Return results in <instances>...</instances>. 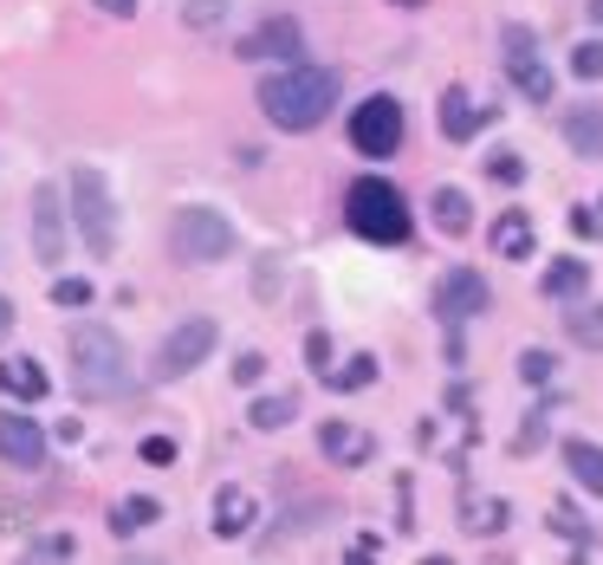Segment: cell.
<instances>
[{"label":"cell","instance_id":"cell-37","mask_svg":"<svg viewBox=\"0 0 603 565\" xmlns=\"http://www.w3.org/2000/svg\"><path fill=\"white\" fill-rule=\"evenodd\" d=\"M571 228H578L584 241H598V234H603V209H578V214H571Z\"/></svg>","mask_w":603,"mask_h":565},{"label":"cell","instance_id":"cell-28","mask_svg":"<svg viewBox=\"0 0 603 565\" xmlns=\"http://www.w3.org/2000/svg\"><path fill=\"white\" fill-rule=\"evenodd\" d=\"M565 332H571V339H578L584 352H603V312H598V306L571 312V319H565Z\"/></svg>","mask_w":603,"mask_h":565},{"label":"cell","instance_id":"cell-35","mask_svg":"<svg viewBox=\"0 0 603 565\" xmlns=\"http://www.w3.org/2000/svg\"><path fill=\"white\" fill-rule=\"evenodd\" d=\"M551 370H558V364H551L545 352H526V357H520V377H526V384H551Z\"/></svg>","mask_w":603,"mask_h":565},{"label":"cell","instance_id":"cell-29","mask_svg":"<svg viewBox=\"0 0 603 565\" xmlns=\"http://www.w3.org/2000/svg\"><path fill=\"white\" fill-rule=\"evenodd\" d=\"M487 176H493V182H506V189H520V182H526V156L493 149V156H487Z\"/></svg>","mask_w":603,"mask_h":565},{"label":"cell","instance_id":"cell-41","mask_svg":"<svg viewBox=\"0 0 603 565\" xmlns=\"http://www.w3.org/2000/svg\"><path fill=\"white\" fill-rule=\"evenodd\" d=\"M591 20H598V26H603V0H591Z\"/></svg>","mask_w":603,"mask_h":565},{"label":"cell","instance_id":"cell-34","mask_svg":"<svg viewBox=\"0 0 603 565\" xmlns=\"http://www.w3.org/2000/svg\"><path fill=\"white\" fill-rule=\"evenodd\" d=\"M260 377H267V357H260V352H241V357H234V384H247V390H254Z\"/></svg>","mask_w":603,"mask_h":565},{"label":"cell","instance_id":"cell-3","mask_svg":"<svg viewBox=\"0 0 603 565\" xmlns=\"http://www.w3.org/2000/svg\"><path fill=\"white\" fill-rule=\"evenodd\" d=\"M344 221L364 241H377V247H402L409 241V202H402L397 182H383V176H357L344 189Z\"/></svg>","mask_w":603,"mask_h":565},{"label":"cell","instance_id":"cell-18","mask_svg":"<svg viewBox=\"0 0 603 565\" xmlns=\"http://www.w3.org/2000/svg\"><path fill=\"white\" fill-rule=\"evenodd\" d=\"M487 241H493L500 261H526V254H533V221H526V209H506L500 221H493Z\"/></svg>","mask_w":603,"mask_h":565},{"label":"cell","instance_id":"cell-8","mask_svg":"<svg viewBox=\"0 0 603 565\" xmlns=\"http://www.w3.org/2000/svg\"><path fill=\"white\" fill-rule=\"evenodd\" d=\"M208 352H214V319H182V325L163 339V352H156V377H163V384H169V377H189Z\"/></svg>","mask_w":603,"mask_h":565},{"label":"cell","instance_id":"cell-24","mask_svg":"<svg viewBox=\"0 0 603 565\" xmlns=\"http://www.w3.org/2000/svg\"><path fill=\"white\" fill-rule=\"evenodd\" d=\"M325 384H332V390H370V384H377V357L370 352L344 357L337 370H325Z\"/></svg>","mask_w":603,"mask_h":565},{"label":"cell","instance_id":"cell-42","mask_svg":"<svg viewBox=\"0 0 603 565\" xmlns=\"http://www.w3.org/2000/svg\"><path fill=\"white\" fill-rule=\"evenodd\" d=\"M397 7H422V0H397Z\"/></svg>","mask_w":603,"mask_h":565},{"label":"cell","instance_id":"cell-25","mask_svg":"<svg viewBox=\"0 0 603 565\" xmlns=\"http://www.w3.org/2000/svg\"><path fill=\"white\" fill-rule=\"evenodd\" d=\"M292 417H299V397H292V390H279V397H260V403L247 410V423H254V429H286Z\"/></svg>","mask_w":603,"mask_h":565},{"label":"cell","instance_id":"cell-21","mask_svg":"<svg viewBox=\"0 0 603 565\" xmlns=\"http://www.w3.org/2000/svg\"><path fill=\"white\" fill-rule=\"evenodd\" d=\"M461 527H468L473 540H493V533H506V500L473 495L468 507H461Z\"/></svg>","mask_w":603,"mask_h":565},{"label":"cell","instance_id":"cell-16","mask_svg":"<svg viewBox=\"0 0 603 565\" xmlns=\"http://www.w3.org/2000/svg\"><path fill=\"white\" fill-rule=\"evenodd\" d=\"M254 520H260V500L247 495V488H221V495H214V533H221V540L254 533Z\"/></svg>","mask_w":603,"mask_h":565},{"label":"cell","instance_id":"cell-4","mask_svg":"<svg viewBox=\"0 0 603 565\" xmlns=\"http://www.w3.org/2000/svg\"><path fill=\"white\" fill-rule=\"evenodd\" d=\"M66 189H71V221H78L85 247H91L98 261H111V254H118V209H111V182H104V169L78 163Z\"/></svg>","mask_w":603,"mask_h":565},{"label":"cell","instance_id":"cell-15","mask_svg":"<svg viewBox=\"0 0 603 565\" xmlns=\"http://www.w3.org/2000/svg\"><path fill=\"white\" fill-rule=\"evenodd\" d=\"M487 118H493V111H480V104H473L461 85H448V91H442V111H435V124H442V137H448V143L473 137V131H480Z\"/></svg>","mask_w":603,"mask_h":565},{"label":"cell","instance_id":"cell-14","mask_svg":"<svg viewBox=\"0 0 603 565\" xmlns=\"http://www.w3.org/2000/svg\"><path fill=\"white\" fill-rule=\"evenodd\" d=\"M558 131H565V143H571L578 156L603 163V104H571V111H558Z\"/></svg>","mask_w":603,"mask_h":565},{"label":"cell","instance_id":"cell-36","mask_svg":"<svg viewBox=\"0 0 603 565\" xmlns=\"http://www.w3.org/2000/svg\"><path fill=\"white\" fill-rule=\"evenodd\" d=\"M143 462H156V468L176 462V442H169V435H149V442H143Z\"/></svg>","mask_w":603,"mask_h":565},{"label":"cell","instance_id":"cell-30","mask_svg":"<svg viewBox=\"0 0 603 565\" xmlns=\"http://www.w3.org/2000/svg\"><path fill=\"white\" fill-rule=\"evenodd\" d=\"M221 13H227V0H189V7H182V20H189L196 33H208V26H221Z\"/></svg>","mask_w":603,"mask_h":565},{"label":"cell","instance_id":"cell-10","mask_svg":"<svg viewBox=\"0 0 603 565\" xmlns=\"http://www.w3.org/2000/svg\"><path fill=\"white\" fill-rule=\"evenodd\" d=\"M487 306H493V292H487V280L473 267H448V280L435 286V312L442 319H480Z\"/></svg>","mask_w":603,"mask_h":565},{"label":"cell","instance_id":"cell-32","mask_svg":"<svg viewBox=\"0 0 603 565\" xmlns=\"http://www.w3.org/2000/svg\"><path fill=\"white\" fill-rule=\"evenodd\" d=\"M53 299H59V306H66V312H78V306H91V280H53Z\"/></svg>","mask_w":603,"mask_h":565},{"label":"cell","instance_id":"cell-1","mask_svg":"<svg viewBox=\"0 0 603 565\" xmlns=\"http://www.w3.org/2000/svg\"><path fill=\"white\" fill-rule=\"evenodd\" d=\"M337 104V71L332 66H286L260 85V111L272 131H319Z\"/></svg>","mask_w":603,"mask_h":565},{"label":"cell","instance_id":"cell-12","mask_svg":"<svg viewBox=\"0 0 603 565\" xmlns=\"http://www.w3.org/2000/svg\"><path fill=\"white\" fill-rule=\"evenodd\" d=\"M319 448H325L332 468H364V462L377 455V442H370V429L364 423H325L319 429Z\"/></svg>","mask_w":603,"mask_h":565},{"label":"cell","instance_id":"cell-13","mask_svg":"<svg viewBox=\"0 0 603 565\" xmlns=\"http://www.w3.org/2000/svg\"><path fill=\"white\" fill-rule=\"evenodd\" d=\"M299 46H305L299 20H267L260 33L241 40V59H299Z\"/></svg>","mask_w":603,"mask_h":565},{"label":"cell","instance_id":"cell-38","mask_svg":"<svg viewBox=\"0 0 603 565\" xmlns=\"http://www.w3.org/2000/svg\"><path fill=\"white\" fill-rule=\"evenodd\" d=\"M305 357H312V364H332V339H325V332H312V339H305Z\"/></svg>","mask_w":603,"mask_h":565},{"label":"cell","instance_id":"cell-27","mask_svg":"<svg viewBox=\"0 0 603 565\" xmlns=\"http://www.w3.org/2000/svg\"><path fill=\"white\" fill-rule=\"evenodd\" d=\"M305 520H325V507H299V513H292V507H286V513H279V527H272L267 540H260V546H286V540H299V533H305Z\"/></svg>","mask_w":603,"mask_h":565},{"label":"cell","instance_id":"cell-20","mask_svg":"<svg viewBox=\"0 0 603 565\" xmlns=\"http://www.w3.org/2000/svg\"><path fill=\"white\" fill-rule=\"evenodd\" d=\"M156 520H163V507H156L149 495H131V500H118V507H111V533H118V540H131V533L156 527Z\"/></svg>","mask_w":603,"mask_h":565},{"label":"cell","instance_id":"cell-33","mask_svg":"<svg viewBox=\"0 0 603 565\" xmlns=\"http://www.w3.org/2000/svg\"><path fill=\"white\" fill-rule=\"evenodd\" d=\"M71 540L66 533H46V540H26V560H66Z\"/></svg>","mask_w":603,"mask_h":565},{"label":"cell","instance_id":"cell-17","mask_svg":"<svg viewBox=\"0 0 603 565\" xmlns=\"http://www.w3.org/2000/svg\"><path fill=\"white\" fill-rule=\"evenodd\" d=\"M0 390L20 397V403H40L53 390V377L40 370V357H0Z\"/></svg>","mask_w":603,"mask_h":565},{"label":"cell","instance_id":"cell-6","mask_svg":"<svg viewBox=\"0 0 603 565\" xmlns=\"http://www.w3.org/2000/svg\"><path fill=\"white\" fill-rule=\"evenodd\" d=\"M350 143L364 149V156H397L402 143V104L390 91H377V98H364L357 111H350Z\"/></svg>","mask_w":603,"mask_h":565},{"label":"cell","instance_id":"cell-19","mask_svg":"<svg viewBox=\"0 0 603 565\" xmlns=\"http://www.w3.org/2000/svg\"><path fill=\"white\" fill-rule=\"evenodd\" d=\"M565 475H571L584 495H603V448L598 442H565Z\"/></svg>","mask_w":603,"mask_h":565},{"label":"cell","instance_id":"cell-39","mask_svg":"<svg viewBox=\"0 0 603 565\" xmlns=\"http://www.w3.org/2000/svg\"><path fill=\"white\" fill-rule=\"evenodd\" d=\"M104 13H136V0H98Z\"/></svg>","mask_w":603,"mask_h":565},{"label":"cell","instance_id":"cell-31","mask_svg":"<svg viewBox=\"0 0 603 565\" xmlns=\"http://www.w3.org/2000/svg\"><path fill=\"white\" fill-rule=\"evenodd\" d=\"M571 71H578V78H603V40H584V46L571 53Z\"/></svg>","mask_w":603,"mask_h":565},{"label":"cell","instance_id":"cell-26","mask_svg":"<svg viewBox=\"0 0 603 565\" xmlns=\"http://www.w3.org/2000/svg\"><path fill=\"white\" fill-rule=\"evenodd\" d=\"M545 520H551V533H558V540H571V546H591V527H584V513H578L571 500H551V513H545Z\"/></svg>","mask_w":603,"mask_h":565},{"label":"cell","instance_id":"cell-11","mask_svg":"<svg viewBox=\"0 0 603 565\" xmlns=\"http://www.w3.org/2000/svg\"><path fill=\"white\" fill-rule=\"evenodd\" d=\"M0 455L13 468H40L46 462V429L33 423L26 410H0Z\"/></svg>","mask_w":603,"mask_h":565},{"label":"cell","instance_id":"cell-5","mask_svg":"<svg viewBox=\"0 0 603 565\" xmlns=\"http://www.w3.org/2000/svg\"><path fill=\"white\" fill-rule=\"evenodd\" d=\"M234 247H241V234H234V221L221 209H182L176 228H169V254L189 261V267H214V261H227Z\"/></svg>","mask_w":603,"mask_h":565},{"label":"cell","instance_id":"cell-40","mask_svg":"<svg viewBox=\"0 0 603 565\" xmlns=\"http://www.w3.org/2000/svg\"><path fill=\"white\" fill-rule=\"evenodd\" d=\"M7 332H13V306L0 299V339H7Z\"/></svg>","mask_w":603,"mask_h":565},{"label":"cell","instance_id":"cell-9","mask_svg":"<svg viewBox=\"0 0 603 565\" xmlns=\"http://www.w3.org/2000/svg\"><path fill=\"white\" fill-rule=\"evenodd\" d=\"M26 214H33V254H40V267H66V202H59V189L40 182Z\"/></svg>","mask_w":603,"mask_h":565},{"label":"cell","instance_id":"cell-22","mask_svg":"<svg viewBox=\"0 0 603 565\" xmlns=\"http://www.w3.org/2000/svg\"><path fill=\"white\" fill-rule=\"evenodd\" d=\"M428 214H435L442 234H468V221H473V209H468L461 189H435V196H428Z\"/></svg>","mask_w":603,"mask_h":565},{"label":"cell","instance_id":"cell-2","mask_svg":"<svg viewBox=\"0 0 603 565\" xmlns=\"http://www.w3.org/2000/svg\"><path fill=\"white\" fill-rule=\"evenodd\" d=\"M66 352L85 397H124L131 390V352H124V339L111 325H71Z\"/></svg>","mask_w":603,"mask_h":565},{"label":"cell","instance_id":"cell-23","mask_svg":"<svg viewBox=\"0 0 603 565\" xmlns=\"http://www.w3.org/2000/svg\"><path fill=\"white\" fill-rule=\"evenodd\" d=\"M584 286H591V267H584V261H551L545 299H584Z\"/></svg>","mask_w":603,"mask_h":565},{"label":"cell","instance_id":"cell-7","mask_svg":"<svg viewBox=\"0 0 603 565\" xmlns=\"http://www.w3.org/2000/svg\"><path fill=\"white\" fill-rule=\"evenodd\" d=\"M500 53H506V71H513V85L533 98V104H551V66L538 59V40L526 26H500Z\"/></svg>","mask_w":603,"mask_h":565}]
</instances>
